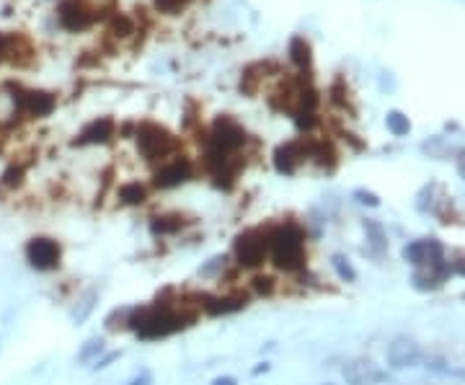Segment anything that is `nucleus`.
Returning <instances> with one entry per match:
<instances>
[{
  "instance_id": "ddd939ff",
  "label": "nucleus",
  "mask_w": 465,
  "mask_h": 385,
  "mask_svg": "<svg viewBox=\"0 0 465 385\" xmlns=\"http://www.w3.org/2000/svg\"><path fill=\"white\" fill-rule=\"evenodd\" d=\"M447 272H450V269H447L445 261L429 264V266H424V269H416L414 277H411V282H414L416 290H437V287H442V282L447 279Z\"/></svg>"
},
{
  "instance_id": "c756f323",
  "label": "nucleus",
  "mask_w": 465,
  "mask_h": 385,
  "mask_svg": "<svg viewBox=\"0 0 465 385\" xmlns=\"http://www.w3.org/2000/svg\"><path fill=\"white\" fill-rule=\"evenodd\" d=\"M256 282V287H259V290H269V287H272V279H269V277H259V279H254Z\"/></svg>"
},
{
  "instance_id": "4be33fe9",
  "label": "nucleus",
  "mask_w": 465,
  "mask_h": 385,
  "mask_svg": "<svg viewBox=\"0 0 465 385\" xmlns=\"http://www.w3.org/2000/svg\"><path fill=\"white\" fill-rule=\"evenodd\" d=\"M171 218H155L153 220V233H174V230H179L181 228V220L179 218H174V222H168Z\"/></svg>"
},
{
  "instance_id": "6e6552de",
  "label": "nucleus",
  "mask_w": 465,
  "mask_h": 385,
  "mask_svg": "<svg viewBox=\"0 0 465 385\" xmlns=\"http://www.w3.org/2000/svg\"><path fill=\"white\" fill-rule=\"evenodd\" d=\"M60 256H63V251H60V243H57V240H52V238L28 240V246H26L28 264L42 269V272L55 269V266L60 264Z\"/></svg>"
},
{
  "instance_id": "423d86ee",
  "label": "nucleus",
  "mask_w": 465,
  "mask_h": 385,
  "mask_svg": "<svg viewBox=\"0 0 465 385\" xmlns=\"http://www.w3.org/2000/svg\"><path fill=\"white\" fill-rule=\"evenodd\" d=\"M403 261H409L414 266H429V264H439V261H445V248L442 243L434 238H421V240H414L409 246H403L401 251Z\"/></svg>"
},
{
  "instance_id": "b1692460",
  "label": "nucleus",
  "mask_w": 465,
  "mask_h": 385,
  "mask_svg": "<svg viewBox=\"0 0 465 385\" xmlns=\"http://www.w3.org/2000/svg\"><path fill=\"white\" fill-rule=\"evenodd\" d=\"M354 199L359 204H370V207H377V204H380V199H377V197H375L373 192H365V189H357V192H354Z\"/></svg>"
},
{
  "instance_id": "f03ea898",
  "label": "nucleus",
  "mask_w": 465,
  "mask_h": 385,
  "mask_svg": "<svg viewBox=\"0 0 465 385\" xmlns=\"http://www.w3.org/2000/svg\"><path fill=\"white\" fill-rule=\"evenodd\" d=\"M129 326L137 331L140 339H161V336H168L174 334L176 329H181L183 323L181 318L171 313L168 308H145V311H137V316L129 321Z\"/></svg>"
},
{
  "instance_id": "2eb2a0df",
  "label": "nucleus",
  "mask_w": 465,
  "mask_h": 385,
  "mask_svg": "<svg viewBox=\"0 0 465 385\" xmlns=\"http://www.w3.org/2000/svg\"><path fill=\"white\" fill-rule=\"evenodd\" d=\"M297 150V142H290V145H284L277 150V171L279 174H292L295 171V165L300 161V153H295Z\"/></svg>"
},
{
  "instance_id": "a878e982",
  "label": "nucleus",
  "mask_w": 465,
  "mask_h": 385,
  "mask_svg": "<svg viewBox=\"0 0 465 385\" xmlns=\"http://www.w3.org/2000/svg\"><path fill=\"white\" fill-rule=\"evenodd\" d=\"M220 266H225V259H222V256L212 259L210 264H207V266H202L199 272H202V275H204V277H210V275H215V272H218Z\"/></svg>"
},
{
  "instance_id": "dca6fc26",
  "label": "nucleus",
  "mask_w": 465,
  "mask_h": 385,
  "mask_svg": "<svg viewBox=\"0 0 465 385\" xmlns=\"http://www.w3.org/2000/svg\"><path fill=\"white\" fill-rule=\"evenodd\" d=\"M331 264H334V269H336V275L341 282H354L357 279L354 266L349 264V259L344 256V254H334V256H331Z\"/></svg>"
},
{
  "instance_id": "aec40b11",
  "label": "nucleus",
  "mask_w": 465,
  "mask_h": 385,
  "mask_svg": "<svg viewBox=\"0 0 465 385\" xmlns=\"http://www.w3.org/2000/svg\"><path fill=\"white\" fill-rule=\"evenodd\" d=\"M96 297H99V295H96V290H88V293L83 295L81 311L73 313V321L75 323H81V321H85V318H88V313L93 311V303H96Z\"/></svg>"
},
{
  "instance_id": "7ed1b4c3",
  "label": "nucleus",
  "mask_w": 465,
  "mask_h": 385,
  "mask_svg": "<svg viewBox=\"0 0 465 385\" xmlns=\"http://www.w3.org/2000/svg\"><path fill=\"white\" fill-rule=\"evenodd\" d=\"M114 0H65L60 6V21L67 28H85L109 13Z\"/></svg>"
},
{
  "instance_id": "4468645a",
  "label": "nucleus",
  "mask_w": 465,
  "mask_h": 385,
  "mask_svg": "<svg viewBox=\"0 0 465 385\" xmlns=\"http://www.w3.org/2000/svg\"><path fill=\"white\" fill-rule=\"evenodd\" d=\"M111 132H114V122L111 120H96L91 122L88 127L83 129V135L78 138L81 145H91V142H106L111 138Z\"/></svg>"
},
{
  "instance_id": "c85d7f7f",
  "label": "nucleus",
  "mask_w": 465,
  "mask_h": 385,
  "mask_svg": "<svg viewBox=\"0 0 465 385\" xmlns=\"http://www.w3.org/2000/svg\"><path fill=\"white\" fill-rule=\"evenodd\" d=\"M212 385H238V380L236 377H230V375H222V377H215Z\"/></svg>"
},
{
  "instance_id": "20e7f679",
  "label": "nucleus",
  "mask_w": 465,
  "mask_h": 385,
  "mask_svg": "<svg viewBox=\"0 0 465 385\" xmlns=\"http://www.w3.org/2000/svg\"><path fill=\"white\" fill-rule=\"evenodd\" d=\"M137 145H140V150H142V156L147 161H163V158L174 156L179 150L176 138H171L165 129L155 127V124H145L137 132Z\"/></svg>"
},
{
  "instance_id": "7c9ffc66",
  "label": "nucleus",
  "mask_w": 465,
  "mask_h": 385,
  "mask_svg": "<svg viewBox=\"0 0 465 385\" xmlns=\"http://www.w3.org/2000/svg\"><path fill=\"white\" fill-rule=\"evenodd\" d=\"M117 357H119L117 352H111V354H106L104 359H96V367H106L111 362V359H117Z\"/></svg>"
},
{
  "instance_id": "412c9836",
  "label": "nucleus",
  "mask_w": 465,
  "mask_h": 385,
  "mask_svg": "<svg viewBox=\"0 0 465 385\" xmlns=\"http://www.w3.org/2000/svg\"><path fill=\"white\" fill-rule=\"evenodd\" d=\"M122 199L129 204H137L145 199V189L140 186V183H127V186H122Z\"/></svg>"
},
{
  "instance_id": "cd10ccee",
  "label": "nucleus",
  "mask_w": 465,
  "mask_h": 385,
  "mask_svg": "<svg viewBox=\"0 0 465 385\" xmlns=\"http://www.w3.org/2000/svg\"><path fill=\"white\" fill-rule=\"evenodd\" d=\"M155 3L163 10H179L181 6H186V0H155Z\"/></svg>"
},
{
  "instance_id": "39448f33",
  "label": "nucleus",
  "mask_w": 465,
  "mask_h": 385,
  "mask_svg": "<svg viewBox=\"0 0 465 385\" xmlns=\"http://www.w3.org/2000/svg\"><path fill=\"white\" fill-rule=\"evenodd\" d=\"M269 254V236L261 230H248L236 240V256L240 266H259Z\"/></svg>"
},
{
  "instance_id": "2f4dec72",
  "label": "nucleus",
  "mask_w": 465,
  "mask_h": 385,
  "mask_svg": "<svg viewBox=\"0 0 465 385\" xmlns=\"http://www.w3.org/2000/svg\"><path fill=\"white\" fill-rule=\"evenodd\" d=\"M6 55V37H0V57Z\"/></svg>"
},
{
  "instance_id": "5701e85b",
  "label": "nucleus",
  "mask_w": 465,
  "mask_h": 385,
  "mask_svg": "<svg viewBox=\"0 0 465 385\" xmlns=\"http://www.w3.org/2000/svg\"><path fill=\"white\" fill-rule=\"evenodd\" d=\"M427 367L434 370V372H439V375H465L463 370H452V367L447 365V362H442V359H427Z\"/></svg>"
},
{
  "instance_id": "1a4fd4ad",
  "label": "nucleus",
  "mask_w": 465,
  "mask_h": 385,
  "mask_svg": "<svg viewBox=\"0 0 465 385\" xmlns=\"http://www.w3.org/2000/svg\"><path fill=\"white\" fill-rule=\"evenodd\" d=\"M424 359V354H421V349L416 341L411 339H395L388 347V362H391V367H395V370H406V367H416Z\"/></svg>"
},
{
  "instance_id": "393cba45",
  "label": "nucleus",
  "mask_w": 465,
  "mask_h": 385,
  "mask_svg": "<svg viewBox=\"0 0 465 385\" xmlns=\"http://www.w3.org/2000/svg\"><path fill=\"white\" fill-rule=\"evenodd\" d=\"M447 269H450V272H455V275L465 277V254H457L455 261H447Z\"/></svg>"
},
{
  "instance_id": "bb28decb",
  "label": "nucleus",
  "mask_w": 465,
  "mask_h": 385,
  "mask_svg": "<svg viewBox=\"0 0 465 385\" xmlns=\"http://www.w3.org/2000/svg\"><path fill=\"white\" fill-rule=\"evenodd\" d=\"M127 385H153V372H150V370H142V372L132 377Z\"/></svg>"
},
{
  "instance_id": "a211bd4d",
  "label": "nucleus",
  "mask_w": 465,
  "mask_h": 385,
  "mask_svg": "<svg viewBox=\"0 0 465 385\" xmlns=\"http://www.w3.org/2000/svg\"><path fill=\"white\" fill-rule=\"evenodd\" d=\"M388 129H391L395 138H401V135H409L411 124L401 111H391V114H388Z\"/></svg>"
},
{
  "instance_id": "f8f14e48",
  "label": "nucleus",
  "mask_w": 465,
  "mask_h": 385,
  "mask_svg": "<svg viewBox=\"0 0 465 385\" xmlns=\"http://www.w3.org/2000/svg\"><path fill=\"white\" fill-rule=\"evenodd\" d=\"M55 106V99L44 91H21V114L24 117H44Z\"/></svg>"
},
{
  "instance_id": "9b49d317",
  "label": "nucleus",
  "mask_w": 465,
  "mask_h": 385,
  "mask_svg": "<svg viewBox=\"0 0 465 385\" xmlns=\"http://www.w3.org/2000/svg\"><path fill=\"white\" fill-rule=\"evenodd\" d=\"M21 114V88L19 85H0V124H10L16 122Z\"/></svg>"
},
{
  "instance_id": "f257e3e1",
  "label": "nucleus",
  "mask_w": 465,
  "mask_h": 385,
  "mask_svg": "<svg viewBox=\"0 0 465 385\" xmlns=\"http://www.w3.org/2000/svg\"><path fill=\"white\" fill-rule=\"evenodd\" d=\"M269 254L274 264L284 272H297L305 266V240H302L300 228L295 225H282L269 236Z\"/></svg>"
},
{
  "instance_id": "9d476101",
  "label": "nucleus",
  "mask_w": 465,
  "mask_h": 385,
  "mask_svg": "<svg viewBox=\"0 0 465 385\" xmlns=\"http://www.w3.org/2000/svg\"><path fill=\"white\" fill-rule=\"evenodd\" d=\"M192 179V163L183 161V158H174L168 163L161 165V171L155 174V183L163 186V189H171V186H179V183L189 181Z\"/></svg>"
},
{
  "instance_id": "6ab92c4d",
  "label": "nucleus",
  "mask_w": 465,
  "mask_h": 385,
  "mask_svg": "<svg viewBox=\"0 0 465 385\" xmlns=\"http://www.w3.org/2000/svg\"><path fill=\"white\" fill-rule=\"evenodd\" d=\"M104 352V339H88L83 344L81 354H78V362H91V359H99V354Z\"/></svg>"
},
{
  "instance_id": "0eeeda50",
  "label": "nucleus",
  "mask_w": 465,
  "mask_h": 385,
  "mask_svg": "<svg viewBox=\"0 0 465 385\" xmlns=\"http://www.w3.org/2000/svg\"><path fill=\"white\" fill-rule=\"evenodd\" d=\"M341 375L347 380V385H380L388 383L391 375L380 370V367L370 362V359H354V362H347Z\"/></svg>"
},
{
  "instance_id": "f3484780",
  "label": "nucleus",
  "mask_w": 465,
  "mask_h": 385,
  "mask_svg": "<svg viewBox=\"0 0 465 385\" xmlns=\"http://www.w3.org/2000/svg\"><path fill=\"white\" fill-rule=\"evenodd\" d=\"M290 55H292V60L297 65H308L310 63V47H308V42L302 37H295L290 42Z\"/></svg>"
}]
</instances>
